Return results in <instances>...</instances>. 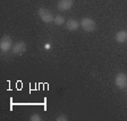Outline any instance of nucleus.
I'll list each match as a JSON object with an SVG mask.
<instances>
[{"mask_svg":"<svg viewBox=\"0 0 127 121\" xmlns=\"http://www.w3.org/2000/svg\"><path fill=\"white\" fill-rule=\"evenodd\" d=\"M26 44H25V42H17L16 44L13 45V48H11V52H13L14 55H22L25 53V51H26Z\"/></svg>","mask_w":127,"mask_h":121,"instance_id":"obj_5","label":"nucleus"},{"mask_svg":"<svg viewBox=\"0 0 127 121\" xmlns=\"http://www.w3.org/2000/svg\"><path fill=\"white\" fill-rule=\"evenodd\" d=\"M56 23V25H58V26H60V25H63V24H65V18H64L63 16L60 15H57L55 17V21H53Z\"/></svg>","mask_w":127,"mask_h":121,"instance_id":"obj_9","label":"nucleus"},{"mask_svg":"<svg viewBox=\"0 0 127 121\" xmlns=\"http://www.w3.org/2000/svg\"><path fill=\"white\" fill-rule=\"evenodd\" d=\"M115 39H116V41L118 43H124L127 41V32L126 31H119L118 33L116 34V36H115Z\"/></svg>","mask_w":127,"mask_h":121,"instance_id":"obj_8","label":"nucleus"},{"mask_svg":"<svg viewBox=\"0 0 127 121\" xmlns=\"http://www.w3.org/2000/svg\"><path fill=\"white\" fill-rule=\"evenodd\" d=\"M13 48V40L10 39V36L5 35L0 41V50L2 52H7Z\"/></svg>","mask_w":127,"mask_h":121,"instance_id":"obj_4","label":"nucleus"},{"mask_svg":"<svg viewBox=\"0 0 127 121\" xmlns=\"http://www.w3.org/2000/svg\"><path fill=\"white\" fill-rule=\"evenodd\" d=\"M79 27V24L76 19H68L66 22V28L68 31H76Z\"/></svg>","mask_w":127,"mask_h":121,"instance_id":"obj_7","label":"nucleus"},{"mask_svg":"<svg viewBox=\"0 0 127 121\" xmlns=\"http://www.w3.org/2000/svg\"><path fill=\"white\" fill-rule=\"evenodd\" d=\"M81 26L86 32H93L95 29V22L93 21L92 18L84 17V18H82V21H81Z\"/></svg>","mask_w":127,"mask_h":121,"instance_id":"obj_3","label":"nucleus"},{"mask_svg":"<svg viewBox=\"0 0 127 121\" xmlns=\"http://www.w3.org/2000/svg\"><path fill=\"white\" fill-rule=\"evenodd\" d=\"M56 120L57 121H67L68 118H67V116H65V114H60L58 118H56Z\"/></svg>","mask_w":127,"mask_h":121,"instance_id":"obj_11","label":"nucleus"},{"mask_svg":"<svg viewBox=\"0 0 127 121\" xmlns=\"http://www.w3.org/2000/svg\"><path fill=\"white\" fill-rule=\"evenodd\" d=\"M73 5H74V0H60L57 5V8L60 11H66L69 10L73 7Z\"/></svg>","mask_w":127,"mask_h":121,"instance_id":"obj_6","label":"nucleus"},{"mask_svg":"<svg viewBox=\"0 0 127 121\" xmlns=\"http://www.w3.org/2000/svg\"><path fill=\"white\" fill-rule=\"evenodd\" d=\"M37 14H39V17L44 23H51V22L55 21V16L52 15V13L45 9V8H40L37 10Z\"/></svg>","mask_w":127,"mask_h":121,"instance_id":"obj_1","label":"nucleus"},{"mask_svg":"<svg viewBox=\"0 0 127 121\" xmlns=\"http://www.w3.org/2000/svg\"><path fill=\"white\" fill-rule=\"evenodd\" d=\"M30 120H31V121H41V120H42V118H41L39 114L35 113V114H32L31 118H30Z\"/></svg>","mask_w":127,"mask_h":121,"instance_id":"obj_10","label":"nucleus"},{"mask_svg":"<svg viewBox=\"0 0 127 121\" xmlns=\"http://www.w3.org/2000/svg\"><path fill=\"white\" fill-rule=\"evenodd\" d=\"M115 84L119 90H124L127 87V75L124 73H119L117 74L116 78H115Z\"/></svg>","mask_w":127,"mask_h":121,"instance_id":"obj_2","label":"nucleus"}]
</instances>
